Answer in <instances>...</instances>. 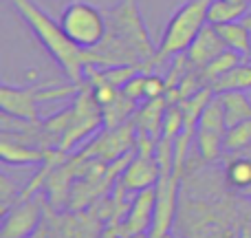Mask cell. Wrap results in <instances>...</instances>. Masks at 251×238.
Returning a JSON list of instances; mask_svg holds the SVG:
<instances>
[{
  "label": "cell",
  "instance_id": "cb8c5ba5",
  "mask_svg": "<svg viewBox=\"0 0 251 238\" xmlns=\"http://www.w3.org/2000/svg\"><path fill=\"white\" fill-rule=\"evenodd\" d=\"M183 126H185V115H183L181 104H170L168 110H165L163 132H161V137L170 139V141H176V137L181 134Z\"/></svg>",
  "mask_w": 251,
  "mask_h": 238
},
{
  "label": "cell",
  "instance_id": "e0dca14e",
  "mask_svg": "<svg viewBox=\"0 0 251 238\" xmlns=\"http://www.w3.org/2000/svg\"><path fill=\"white\" fill-rule=\"evenodd\" d=\"M139 102L130 100L128 95H124L119 91V95L115 97L110 104L101 106V115H104V128H117V126L126 124L132 119V115L137 113Z\"/></svg>",
  "mask_w": 251,
  "mask_h": 238
},
{
  "label": "cell",
  "instance_id": "9c48e42d",
  "mask_svg": "<svg viewBox=\"0 0 251 238\" xmlns=\"http://www.w3.org/2000/svg\"><path fill=\"white\" fill-rule=\"evenodd\" d=\"M42 203L44 199L40 194L20 201V203H13V208H9L2 214L0 238H29L40 227Z\"/></svg>",
  "mask_w": 251,
  "mask_h": 238
},
{
  "label": "cell",
  "instance_id": "ba28073f",
  "mask_svg": "<svg viewBox=\"0 0 251 238\" xmlns=\"http://www.w3.org/2000/svg\"><path fill=\"white\" fill-rule=\"evenodd\" d=\"M134 141H137V126L130 119L117 128H104V132L97 134L82 150V157L113 163V161L122 159L124 155H128L130 150H134Z\"/></svg>",
  "mask_w": 251,
  "mask_h": 238
},
{
  "label": "cell",
  "instance_id": "9a60e30c",
  "mask_svg": "<svg viewBox=\"0 0 251 238\" xmlns=\"http://www.w3.org/2000/svg\"><path fill=\"white\" fill-rule=\"evenodd\" d=\"M214 26L218 29V33H221L223 42L227 44V49L240 53L243 57H251V29L243 20L214 25Z\"/></svg>",
  "mask_w": 251,
  "mask_h": 238
},
{
  "label": "cell",
  "instance_id": "603a6c76",
  "mask_svg": "<svg viewBox=\"0 0 251 238\" xmlns=\"http://www.w3.org/2000/svg\"><path fill=\"white\" fill-rule=\"evenodd\" d=\"M251 146V119L240 121L225 130V152L245 150Z\"/></svg>",
  "mask_w": 251,
  "mask_h": 238
},
{
  "label": "cell",
  "instance_id": "7a4b0ae2",
  "mask_svg": "<svg viewBox=\"0 0 251 238\" xmlns=\"http://www.w3.org/2000/svg\"><path fill=\"white\" fill-rule=\"evenodd\" d=\"M108 29L106 35L95 49H91L97 55V66H139L143 73H152L156 55L154 42L146 29V22L141 18L137 0H119L108 13Z\"/></svg>",
  "mask_w": 251,
  "mask_h": 238
},
{
  "label": "cell",
  "instance_id": "3957f363",
  "mask_svg": "<svg viewBox=\"0 0 251 238\" xmlns=\"http://www.w3.org/2000/svg\"><path fill=\"white\" fill-rule=\"evenodd\" d=\"M22 20L31 26L33 35L42 42L47 53L57 62L62 73L73 84H84V69L86 64L97 66V55L91 49H82L66 35L60 22H55L47 11L38 7L33 0H11Z\"/></svg>",
  "mask_w": 251,
  "mask_h": 238
},
{
  "label": "cell",
  "instance_id": "d6a6232c",
  "mask_svg": "<svg viewBox=\"0 0 251 238\" xmlns=\"http://www.w3.org/2000/svg\"><path fill=\"white\" fill-rule=\"evenodd\" d=\"M231 2H249V0H231ZM251 4V2H249Z\"/></svg>",
  "mask_w": 251,
  "mask_h": 238
},
{
  "label": "cell",
  "instance_id": "83f0119b",
  "mask_svg": "<svg viewBox=\"0 0 251 238\" xmlns=\"http://www.w3.org/2000/svg\"><path fill=\"white\" fill-rule=\"evenodd\" d=\"M168 93V84H165V78L154 73L146 75V100H152V97H161Z\"/></svg>",
  "mask_w": 251,
  "mask_h": 238
},
{
  "label": "cell",
  "instance_id": "2e32d148",
  "mask_svg": "<svg viewBox=\"0 0 251 238\" xmlns=\"http://www.w3.org/2000/svg\"><path fill=\"white\" fill-rule=\"evenodd\" d=\"M218 97H221L223 108H225L227 128L251 119V102L245 91H223L218 93Z\"/></svg>",
  "mask_w": 251,
  "mask_h": 238
},
{
  "label": "cell",
  "instance_id": "7c38bea8",
  "mask_svg": "<svg viewBox=\"0 0 251 238\" xmlns=\"http://www.w3.org/2000/svg\"><path fill=\"white\" fill-rule=\"evenodd\" d=\"M159 179H161V168L154 157H143L139 152H134V157L126 165L119 181L128 187V192H141L148 190V187H154L159 183Z\"/></svg>",
  "mask_w": 251,
  "mask_h": 238
},
{
  "label": "cell",
  "instance_id": "f546056e",
  "mask_svg": "<svg viewBox=\"0 0 251 238\" xmlns=\"http://www.w3.org/2000/svg\"><path fill=\"white\" fill-rule=\"evenodd\" d=\"M243 22H245V25H247V26H249V29H251V11H249V13H247V16H245V18H243Z\"/></svg>",
  "mask_w": 251,
  "mask_h": 238
},
{
  "label": "cell",
  "instance_id": "4316f807",
  "mask_svg": "<svg viewBox=\"0 0 251 238\" xmlns=\"http://www.w3.org/2000/svg\"><path fill=\"white\" fill-rule=\"evenodd\" d=\"M146 75L148 73L139 71L134 78H130L128 82L124 84V88H122L124 95H128L130 100H134V102H141L143 97H146Z\"/></svg>",
  "mask_w": 251,
  "mask_h": 238
},
{
  "label": "cell",
  "instance_id": "30bf717a",
  "mask_svg": "<svg viewBox=\"0 0 251 238\" xmlns=\"http://www.w3.org/2000/svg\"><path fill=\"white\" fill-rule=\"evenodd\" d=\"M154 212H156V185L148 190L137 192L132 199L124 221L117 225L119 238H128L134 234H148L154 225Z\"/></svg>",
  "mask_w": 251,
  "mask_h": 238
},
{
  "label": "cell",
  "instance_id": "8992f818",
  "mask_svg": "<svg viewBox=\"0 0 251 238\" xmlns=\"http://www.w3.org/2000/svg\"><path fill=\"white\" fill-rule=\"evenodd\" d=\"M60 25L66 31V35L82 49H95L104 40L106 29H108V20L101 13V9H97L95 4L82 2V0L66 4Z\"/></svg>",
  "mask_w": 251,
  "mask_h": 238
},
{
  "label": "cell",
  "instance_id": "7402d4cb",
  "mask_svg": "<svg viewBox=\"0 0 251 238\" xmlns=\"http://www.w3.org/2000/svg\"><path fill=\"white\" fill-rule=\"evenodd\" d=\"M199 128H207V130H218V132H225L227 130V121H225V108H223V102L218 97V93H214V97L207 102L203 115L199 119Z\"/></svg>",
  "mask_w": 251,
  "mask_h": 238
},
{
  "label": "cell",
  "instance_id": "d6986e66",
  "mask_svg": "<svg viewBox=\"0 0 251 238\" xmlns=\"http://www.w3.org/2000/svg\"><path fill=\"white\" fill-rule=\"evenodd\" d=\"M251 11L249 2H231V0H212L207 11V22L212 25H225V22L243 20Z\"/></svg>",
  "mask_w": 251,
  "mask_h": 238
},
{
  "label": "cell",
  "instance_id": "8fae6325",
  "mask_svg": "<svg viewBox=\"0 0 251 238\" xmlns=\"http://www.w3.org/2000/svg\"><path fill=\"white\" fill-rule=\"evenodd\" d=\"M223 51H227V44L223 42V38H221L216 26H214L212 22H207V25L199 31V35L192 40V44L187 47L185 55H187V62H190L192 69L201 71L212 60H216Z\"/></svg>",
  "mask_w": 251,
  "mask_h": 238
},
{
  "label": "cell",
  "instance_id": "5b68a950",
  "mask_svg": "<svg viewBox=\"0 0 251 238\" xmlns=\"http://www.w3.org/2000/svg\"><path fill=\"white\" fill-rule=\"evenodd\" d=\"M82 84H66V86H51V84H33V86H9L2 84L0 86V110L16 119H25L31 124H38V102L49 100H66V97H75L79 93Z\"/></svg>",
  "mask_w": 251,
  "mask_h": 238
},
{
  "label": "cell",
  "instance_id": "4dcf8cb0",
  "mask_svg": "<svg viewBox=\"0 0 251 238\" xmlns=\"http://www.w3.org/2000/svg\"><path fill=\"white\" fill-rule=\"evenodd\" d=\"M128 238H150V234H134V236H128Z\"/></svg>",
  "mask_w": 251,
  "mask_h": 238
},
{
  "label": "cell",
  "instance_id": "1f68e13d",
  "mask_svg": "<svg viewBox=\"0 0 251 238\" xmlns=\"http://www.w3.org/2000/svg\"><path fill=\"white\" fill-rule=\"evenodd\" d=\"M245 152H247V155H249V157H251V146H249V148H245ZM247 199H249V201H251V194H249V196H247Z\"/></svg>",
  "mask_w": 251,
  "mask_h": 238
},
{
  "label": "cell",
  "instance_id": "484cf974",
  "mask_svg": "<svg viewBox=\"0 0 251 238\" xmlns=\"http://www.w3.org/2000/svg\"><path fill=\"white\" fill-rule=\"evenodd\" d=\"M20 192H22V187L18 185V183H13L7 174L0 177V203H2V214L16 203L18 196H20Z\"/></svg>",
  "mask_w": 251,
  "mask_h": 238
},
{
  "label": "cell",
  "instance_id": "ffe728a7",
  "mask_svg": "<svg viewBox=\"0 0 251 238\" xmlns=\"http://www.w3.org/2000/svg\"><path fill=\"white\" fill-rule=\"evenodd\" d=\"M209 86L214 88V93L249 91L251 88V60L247 62V64H238L236 69H231L229 73H225L223 78H218L216 82H212Z\"/></svg>",
  "mask_w": 251,
  "mask_h": 238
},
{
  "label": "cell",
  "instance_id": "836d02e7",
  "mask_svg": "<svg viewBox=\"0 0 251 238\" xmlns=\"http://www.w3.org/2000/svg\"><path fill=\"white\" fill-rule=\"evenodd\" d=\"M249 2H251V0H249Z\"/></svg>",
  "mask_w": 251,
  "mask_h": 238
},
{
  "label": "cell",
  "instance_id": "277c9868",
  "mask_svg": "<svg viewBox=\"0 0 251 238\" xmlns=\"http://www.w3.org/2000/svg\"><path fill=\"white\" fill-rule=\"evenodd\" d=\"M212 0H187L178 7V11L172 16V20L165 26V33L161 38V44L156 49V55L152 64H163L165 60L185 53L192 40L199 35V31L207 25V11Z\"/></svg>",
  "mask_w": 251,
  "mask_h": 238
},
{
  "label": "cell",
  "instance_id": "6da1fadb",
  "mask_svg": "<svg viewBox=\"0 0 251 238\" xmlns=\"http://www.w3.org/2000/svg\"><path fill=\"white\" fill-rule=\"evenodd\" d=\"M225 177L223 181L212 179V187L201 194V187L183 174L174 223L183 238H240L245 223L251 221V205L249 199L236 196L231 187L225 192Z\"/></svg>",
  "mask_w": 251,
  "mask_h": 238
},
{
  "label": "cell",
  "instance_id": "44dd1931",
  "mask_svg": "<svg viewBox=\"0 0 251 238\" xmlns=\"http://www.w3.org/2000/svg\"><path fill=\"white\" fill-rule=\"evenodd\" d=\"M238 64H243V55L236 51H231V49H227V51H223L221 55L216 57V60H212L205 69H201V75H203L205 84H212L216 82L218 78H223L225 73H229L231 69H236Z\"/></svg>",
  "mask_w": 251,
  "mask_h": 238
},
{
  "label": "cell",
  "instance_id": "f1b7e54d",
  "mask_svg": "<svg viewBox=\"0 0 251 238\" xmlns=\"http://www.w3.org/2000/svg\"><path fill=\"white\" fill-rule=\"evenodd\" d=\"M240 238H251V221L245 223L243 232H240Z\"/></svg>",
  "mask_w": 251,
  "mask_h": 238
},
{
  "label": "cell",
  "instance_id": "ac0fdd59",
  "mask_svg": "<svg viewBox=\"0 0 251 238\" xmlns=\"http://www.w3.org/2000/svg\"><path fill=\"white\" fill-rule=\"evenodd\" d=\"M196 148L205 163H216L225 155V132L199 128L196 130Z\"/></svg>",
  "mask_w": 251,
  "mask_h": 238
},
{
  "label": "cell",
  "instance_id": "d4e9b609",
  "mask_svg": "<svg viewBox=\"0 0 251 238\" xmlns=\"http://www.w3.org/2000/svg\"><path fill=\"white\" fill-rule=\"evenodd\" d=\"M139 71H141L139 66L117 64V66H106V69H101V75L106 78V82H108V84H113L115 88H119V91H122L124 84L128 82L130 78H134Z\"/></svg>",
  "mask_w": 251,
  "mask_h": 238
},
{
  "label": "cell",
  "instance_id": "52a82bcc",
  "mask_svg": "<svg viewBox=\"0 0 251 238\" xmlns=\"http://www.w3.org/2000/svg\"><path fill=\"white\" fill-rule=\"evenodd\" d=\"M69 110H71L69 126H66L64 134L60 139L62 150L73 148L79 139H84L86 134H93L100 126H104L101 106L95 100V93H93L91 84H82L79 86V93L75 95V102L73 106H69Z\"/></svg>",
  "mask_w": 251,
  "mask_h": 238
},
{
  "label": "cell",
  "instance_id": "5bb4252c",
  "mask_svg": "<svg viewBox=\"0 0 251 238\" xmlns=\"http://www.w3.org/2000/svg\"><path fill=\"white\" fill-rule=\"evenodd\" d=\"M0 159L7 165H42L47 159V148L38 146H26L25 141H11L9 134H2L0 141Z\"/></svg>",
  "mask_w": 251,
  "mask_h": 238
},
{
  "label": "cell",
  "instance_id": "4fadbf2b",
  "mask_svg": "<svg viewBox=\"0 0 251 238\" xmlns=\"http://www.w3.org/2000/svg\"><path fill=\"white\" fill-rule=\"evenodd\" d=\"M168 106H170V102L165 95L152 97V100H146L143 104H139L137 113L132 115L137 130H143V132H148L150 137H154L159 141L161 132H163V119H165Z\"/></svg>",
  "mask_w": 251,
  "mask_h": 238
}]
</instances>
